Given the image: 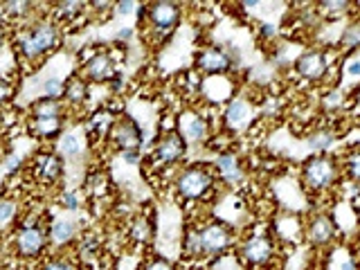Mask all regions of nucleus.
<instances>
[{"label": "nucleus", "instance_id": "nucleus-20", "mask_svg": "<svg viewBox=\"0 0 360 270\" xmlns=\"http://www.w3.org/2000/svg\"><path fill=\"white\" fill-rule=\"evenodd\" d=\"M115 112H110L106 106L95 108L93 112H88L86 120H84V138L90 146H97V144H104L108 142V133L112 122H115Z\"/></svg>", "mask_w": 360, "mask_h": 270}, {"label": "nucleus", "instance_id": "nucleus-36", "mask_svg": "<svg viewBox=\"0 0 360 270\" xmlns=\"http://www.w3.org/2000/svg\"><path fill=\"white\" fill-rule=\"evenodd\" d=\"M347 101H349V93L340 86H333V88H324L322 93V108L326 112H338V110H345L347 108Z\"/></svg>", "mask_w": 360, "mask_h": 270}, {"label": "nucleus", "instance_id": "nucleus-29", "mask_svg": "<svg viewBox=\"0 0 360 270\" xmlns=\"http://www.w3.org/2000/svg\"><path fill=\"white\" fill-rule=\"evenodd\" d=\"M335 50L340 52L342 59H354V54H360V16L352 18L342 27L335 41Z\"/></svg>", "mask_w": 360, "mask_h": 270}, {"label": "nucleus", "instance_id": "nucleus-50", "mask_svg": "<svg viewBox=\"0 0 360 270\" xmlns=\"http://www.w3.org/2000/svg\"><path fill=\"white\" fill-rule=\"evenodd\" d=\"M345 75L352 79H360V59H347L345 61Z\"/></svg>", "mask_w": 360, "mask_h": 270}, {"label": "nucleus", "instance_id": "nucleus-10", "mask_svg": "<svg viewBox=\"0 0 360 270\" xmlns=\"http://www.w3.org/2000/svg\"><path fill=\"white\" fill-rule=\"evenodd\" d=\"M239 56H234L230 48L219 43H207L200 45L194 52L191 59V68L202 77V79H219V77H230L236 68H239Z\"/></svg>", "mask_w": 360, "mask_h": 270}, {"label": "nucleus", "instance_id": "nucleus-46", "mask_svg": "<svg viewBox=\"0 0 360 270\" xmlns=\"http://www.w3.org/2000/svg\"><path fill=\"white\" fill-rule=\"evenodd\" d=\"M135 9H138V3H135V0H120V3H112V14L115 16H135Z\"/></svg>", "mask_w": 360, "mask_h": 270}, {"label": "nucleus", "instance_id": "nucleus-43", "mask_svg": "<svg viewBox=\"0 0 360 270\" xmlns=\"http://www.w3.org/2000/svg\"><path fill=\"white\" fill-rule=\"evenodd\" d=\"M16 97V84L14 79H9L5 75H0V112H5Z\"/></svg>", "mask_w": 360, "mask_h": 270}, {"label": "nucleus", "instance_id": "nucleus-42", "mask_svg": "<svg viewBox=\"0 0 360 270\" xmlns=\"http://www.w3.org/2000/svg\"><path fill=\"white\" fill-rule=\"evenodd\" d=\"M27 162H30V155L25 153H18V151H9L5 155V172L7 176H16V174H22L27 169Z\"/></svg>", "mask_w": 360, "mask_h": 270}, {"label": "nucleus", "instance_id": "nucleus-11", "mask_svg": "<svg viewBox=\"0 0 360 270\" xmlns=\"http://www.w3.org/2000/svg\"><path fill=\"white\" fill-rule=\"evenodd\" d=\"M25 174L34 185L43 189H61L65 178V160L54 151V146H43L30 155Z\"/></svg>", "mask_w": 360, "mask_h": 270}, {"label": "nucleus", "instance_id": "nucleus-7", "mask_svg": "<svg viewBox=\"0 0 360 270\" xmlns=\"http://www.w3.org/2000/svg\"><path fill=\"white\" fill-rule=\"evenodd\" d=\"M187 155H189V144L178 131L160 133L149 149V153L144 155L146 172L158 174V176H162L167 172L176 174L178 169L185 165Z\"/></svg>", "mask_w": 360, "mask_h": 270}, {"label": "nucleus", "instance_id": "nucleus-30", "mask_svg": "<svg viewBox=\"0 0 360 270\" xmlns=\"http://www.w3.org/2000/svg\"><path fill=\"white\" fill-rule=\"evenodd\" d=\"M27 117L30 120H52V117H68V108L61 99H50V97H37L30 101L27 106Z\"/></svg>", "mask_w": 360, "mask_h": 270}, {"label": "nucleus", "instance_id": "nucleus-14", "mask_svg": "<svg viewBox=\"0 0 360 270\" xmlns=\"http://www.w3.org/2000/svg\"><path fill=\"white\" fill-rule=\"evenodd\" d=\"M257 117H259V110L255 101L248 95L234 93L223 104L219 122L225 135H241V133L252 131V124L257 122Z\"/></svg>", "mask_w": 360, "mask_h": 270}, {"label": "nucleus", "instance_id": "nucleus-34", "mask_svg": "<svg viewBox=\"0 0 360 270\" xmlns=\"http://www.w3.org/2000/svg\"><path fill=\"white\" fill-rule=\"evenodd\" d=\"M20 217H22L20 200L11 194L0 196V236H7L11 230H14Z\"/></svg>", "mask_w": 360, "mask_h": 270}, {"label": "nucleus", "instance_id": "nucleus-22", "mask_svg": "<svg viewBox=\"0 0 360 270\" xmlns=\"http://www.w3.org/2000/svg\"><path fill=\"white\" fill-rule=\"evenodd\" d=\"M48 7V16L54 22H59L63 32L65 27H72L88 16V3H82V0H59V3H50Z\"/></svg>", "mask_w": 360, "mask_h": 270}, {"label": "nucleus", "instance_id": "nucleus-9", "mask_svg": "<svg viewBox=\"0 0 360 270\" xmlns=\"http://www.w3.org/2000/svg\"><path fill=\"white\" fill-rule=\"evenodd\" d=\"M198 230H200V239H202V255H205V262L234 252L236 243H239V230L234 228V223L225 221L221 217H207V219H198Z\"/></svg>", "mask_w": 360, "mask_h": 270}, {"label": "nucleus", "instance_id": "nucleus-33", "mask_svg": "<svg viewBox=\"0 0 360 270\" xmlns=\"http://www.w3.org/2000/svg\"><path fill=\"white\" fill-rule=\"evenodd\" d=\"M313 7L318 18L324 22H338L349 16L354 18V3H349V0H320Z\"/></svg>", "mask_w": 360, "mask_h": 270}, {"label": "nucleus", "instance_id": "nucleus-53", "mask_svg": "<svg viewBox=\"0 0 360 270\" xmlns=\"http://www.w3.org/2000/svg\"><path fill=\"white\" fill-rule=\"evenodd\" d=\"M352 214H354V219H356V223L360 225V189H356L354 191V196H352Z\"/></svg>", "mask_w": 360, "mask_h": 270}, {"label": "nucleus", "instance_id": "nucleus-12", "mask_svg": "<svg viewBox=\"0 0 360 270\" xmlns=\"http://www.w3.org/2000/svg\"><path fill=\"white\" fill-rule=\"evenodd\" d=\"M340 225L333 219V214L318 210L311 212L309 217H304L302 225V241L307 243L311 250L315 252H324L329 250L331 245L340 243Z\"/></svg>", "mask_w": 360, "mask_h": 270}, {"label": "nucleus", "instance_id": "nucleus-17", "mask_svg": "<svg viewBox=\"0 0 360 270\" xmlns=\"http://www.w3.org/2000/svg\"><path fill=\"white\" fill-rule=\"evenodd\" d=\"M210 162L223 189H241L245 185L248 169L241 153H236L234 149H223L214 153Z\"/></svg>", "mask_w": 360, "mask_h": 270}, {"label": "nucleus", "instance_id": "nucleus-31", "mask_svg": "<svg viewBox=\"0 0 360 270\" xmlns=\"http://www.w3.org/2000/svg\"><path fill=\"white\" fill-rule=\"evenodd\" d=\"M338 160H340L342 180L360 189V142L347 144L342 153H338Z\"/></svg>", "mask_w": 360, "mask_h": 270}, {"label": "nucleus", "instance_id": "nucleus-13", "mask_svg": "<svg viewBox=\"0 0 360 270\" xmlns=\"http://www.w3.org/2000/svg\"><path fill=\"white\" fill-rule=\"evenodd\" d=\"M176 131L183 135L185 142L196 149H207V144L212 142L214 133V120L210 117L207 110L196 108V106H187L183 112L176 115Z\"/></svg>", "mask_w": 360, "mask_h": 270}, {"label": "nucleus", "instance_id": "nucleus-55", "mask_svg": "<svg viewBox=\"0 0 360 270\" xmlns=\"http://www.w3.org/2000/svg\"><path fill=\"white\" fill-rule=\"evenodd\" d=\"M0 243H3V236H0Z\"/></svg>", "mask_w": 360, "mask_h": 270}, {"label": "nucleus", "instance_id": "nucleus-51", "mask_svg": "<svg viewBox=\"0 0 360 270\" xmlns=\"http://www.w3.org/2000/svg\"><path fill=\"white\" fill-rule=\"evenodd\" d=\"M135 32H138V27L135 25H127V27H122V30H117V34H115V41L122 45V41H131L133 37H135Z\"/></svg>", "mask_w": 360, "mask_h": 270}, {"label": "nucleus", "instance_id": "nucleus-28", "mask_svg": "<svg viewBox=\"0 0 360 270\" xmlns=\"http://www.w3.org/2000/svg\"><path fill=\"white\" fill-rule=\"evenodd\" d=\"M304 142L311 153H333V146L338 144V131L329 124H320L304 135Z\"/></svg>", "mask_w": 360, "mask_h": 270}, {"label": "nucleus", "instance_id": "nucleus-25", "mask_svg": "<svg viewBox=\"0 0 360 270\" xmlns=\"http://www.w3.org/2000/svg\"><path fill=\"white\" fill-rule=\"evenodd\" d=\"M72 252L82 266L95 264L99 262L101 252H104V241H101V236L95 230H84L82 236L77 239V243L72 245Z\"/></svg>", "mask_w": 360, "mask_h": 270}, {"label": "nucleus", "instance_id": "nucleus-1", "mask_svg": "<svg viewBox=\"0 0 360 270\" xmlns=\"http://www.w3.org/2000/svg\"><path fill=\"white\" fill-rule=\"evenodd\" d=\"M65 39V32L59 22H54L48 11L34 18L27 25H20L16 32H11V45L22 63H41L50 54L59 52Z\"/></svg>", "mask_w": 360, "mask_h": 270}, {"label": "nucleus", "instance_id": "nucleus-52", "mask_svg": "<svg viewBox=\"0 0 360 270\" xmlns=\"http://www.w3.org/2000/svg\"><path fill=\"white\" fill-rule=\"evenodd\" d=\"M9 41H11V27L5 20H0V48H5Z\"/></svg>", "mask_w": 360, "mask_h": 270}, {"label": "nucleus", "instance_id": "nucleus-15", "mask_svg": "<svg viewBox=\"0 0 360 270\" xmlns=\"http://www.w3.org/2000/svg\"><path fill=\"white\" fill-rule=\"evenodd\" d=\"M79 75L90 86H108V82L120 72V61L115 52L108 50H86V56L79 61Z\"/></svg>", "mask_w": 360, "mask_h": 270}, {"label": "nucleus", "instance_id": "nucleus-6", "mask_svg": "<svg viewBox=\"0 0 360 270\" xmlns=\"http://www.w3.org/2000/svg\"><path fill=\"white\" fill-rule=\"evenodd\" d=\"M279 248L281 243L275 239L268 225L266 230L243 232L234 248V255L239 257L245 270H270L279 262Z\"/></svg>", "mask_w": 360, "mask_h": 270}, {"label": "nucleus", "instance_id": "nucleus-18", "mask_svg": "<svg viewBox=\"0 0 360 270\" xmlns=\"http://www.w3.org/2000/svg\"><path fill=\"white\" fill-rule=\"evenodd\" d=\"M155 241V219L151 212H135L124 223V243L135 252H146Z\"/></svg>", "mask_w": 360, "mask_h": 270}, {"label": "nucleus", "instance_id": "nucleus-8", "mask_svg": "<svg viewBox=\"0 0 360 270\" xmlns=\"http://www.w3.org/2000/svg\"><path fill=\"white\" fill-rule=\"evenodd\" d=\"M185 18V5L174 3V0H153L146 3V20L144 27L149 39L155 41L158 45L167 43L174 37L180 22Z\"/></svg>", "mask_w": 360, "mask_h": 270}, {"label": "nucleus", "instance_id": "nucleus-24", "mask_svg": "<svg viewBox=\"0 0 360 270\" xmlns=\"http://www.w3.org/2000/svg\"><path fill=\"white\" fill-rule=\"evenodd\" d=\"M180 259L187 264L205 262V255H202V239H200V230H198L196 221L185 223L183 234H180Z\"/></svg>", "mask_w": 360, "mask_h": 270}, {"label": "nucleus", "instance_id": "nucleus-2", "mask_svg": "<svg viewBox=\"0 0 360 270\" xmlns=\"http://www.w3.org/2000/svg\"><path fill=\"white\" fill-rule=\"evenodd\" d=\"M48 225V214L22 212L16 228L7 234V248L11 257L22 264H41L52 250Z\"/></svg>", "mask_w": 360, "mask_h": 270}, {"label": "nucleus", "instance_id": "nucleus-4", "mask_svg": "<svg viewBox=\"0 0 360 270\" xmlns=\"http://www.w3.org/2000/svg\"><path fill=\"white\" fill-rule=\"evenodd\" d=\"M340 183H345V180L338 153H311L300 162L297 185L304 196H329Z\"/></svg>", "mask_w": 360, "mask_h": 270}, {"label": "nucleus", "instance_id": "nucleus-3", "mask_svg": "<svg viewBox=\"0 0 360 270\" xmlns=\"http://www.w3.org/2000/svg\"><path fill=\"white\" fill-rule=\"evenodd\" d=\"M172 191L183 205H212L223 191L210 160L185 162L172 176Z\"/></svg>", "mask_w": 360, "mask_h": 270}, {"label": "nucleus", "instance_id": "nucleus-48", "mask_svg": "<svg viewBox=\"0 0 360 270\" xmlns=\"http://www.w3.org/2000/svg\"><path fill=\"white\" fill-rule=\"evenodd\" d=\"M124 90H127V82H124V75H122V70H120V72L108 82V93H110V95H122Z\"/></svg>", "mask_w": 360, "mask_h": 270}, {"label": "nucleus", "instance_id": "nucleus-47", "mask_svg": "<svg viewBox=\"0 0 360 270\" xmlns=\"http://www.w3.org/2000/svg\"><path fill=\"white\" fill-rule=\"evenodd\" d=\"M347 110L352 112L354 117L360 115V82L349 90V101H347Z\"/></svg>", "mask_w": 360, "mask_h": 270}, {"label": "nucleus", "instance_id": "nucleus-23", "mask_svg": "<svg viewBox=\"0 0 360 270\" xmlns=\"http://www.w3.org/2000/svg\"><path fill=\"white\" fill-rule=\"evenodd\" d=\"M63 104H65L68 112H82L90 104V84L79 72H72L70 77H65Z\"/></svg>", "mask_w": 360, "mask_h": 270}, {"label": "nucleus", "instance_id": "nucleus-21", "mask_svg": "<svg viewBox=\"0 0 360 270\" xmlns=\"http://www.w3.org/2000/svg\"><path fill=\"white\" fill-rule=\"evenodd\" d=\"M70 127V120L68 117H52V120H30L25 117V131L30 138L43 142L45 146L54 144L61 135Z\"/></svg>", "mask_w": 360, "mask_h": 270}, {"label": "nucleus", "instance_id": "nucleus-40", "mask_svg": "<svg viewBox=\"0 0 360 270\" xmlns=\"http://www.w3.org/2000/svg\"><path fill=\"white\" fill-rule=\"evenodd\" d=\"M140 270H180V266H178V262H172L169 257L151 252V255H144Z\"/></svg>", "mask_w": 360, "mask_h": 270}, {"label": "nucleus", "instance_id": "nucleus-54", "mask_svg": "<svg viewBox=\"0 0 360 270\" xmlns=\"http://www.w3.org/2000/svg\"><path fill=\"white\" fill-rule=\"evenodd\" d=\"M349 248H352V255H354V259H356L358 266H360V232L354 236L352 241H349Z\"/></svg>", "mask_w": 360, "mask_h": 270}, {"label": "nucleus", "instance_id": "nucleus-41", "mask_svg": "<svg viewBox=\"0 0 360 270\" xmlns=\"http://www.w3.org/2000/svg\"><path fill=\"white\" fill-rule=\"evenodd\" d=\"M257 110H259V117L270 120V117H279L281 115V99L275 95H266L264 99L257 101Z\"/></svg>", "mask_w": 360, "mask_h": 270}, {"label": "nucleus", "instance_id": "nucleus-44", "mask_svg": "<svg viewBox=\"0 0 360 270\" xmlns=\"http://www.w3.org/2000/svg\"><path fill=\"white\" fill-rule=\"evenodd\" d=\"M41 90H43V97H50V99H61V101H63V93H65V79H63V77H48V79H43Z\"/></svg>", "mask_w": 360, "mask_h": 270}, {"label": "nucleus", "instance_id": "nucleus-27", "mask_svg": "<svg viewBox=\"0 0 360 270\" xmlns=\"http://www.w3.org/2000/svg\"><path fill=\"white\" fill-rule=\"evenodd\" d=\"M322 255V270H360L349 243H335Z\"/></svg>", "mask_w": 360, "mask_h": 270}, {"label": "nucleus", "instance_id": "nucleus-26", "mask_svg": "<svg viewBox=\"0 0 360 270\" xmlns=\"http://www.w3.org/2000/svg\"><path fill=\"white\" fill-rule=\"evenodd\" d=\"M0 14L5 20L14 22V25H27L34 18H39V5L30 3V0H5L0 3Z\"/></svg>", "mask_w": 360, "mask_h": 270}, {"label": "nucleus", "instance_id": "nucleus-16", "mask_svg": "<svg viewBox=\"0 0 360 270\" xmlns=\"http://www.w3.org/2000/svg\"><path fill=\"white\" fill-rule=\"evenodd\" d=\"M112 151L117 153H124V151H142L144 146V129L142 124L127 115V112H122V115L115 117L110 127V133H108V142H106Z\"/></svg>", "mask_w": 360, "mask_h": 270}, {"label": "nucleus", "instance_id": "nucleus-19", "mask_svg": "<svg viewBox=\"0 0 360 270\" xmlns=\"http://www.w3.org/2000/svg\"><path fill=\"white\" fill-rule=\"evenodd\" d=\"M50 243L54 250H72V245L82 236L84 228L75 217H50Z\"/></svg>", "mask_w": 360, "mask_h": 270}, {"label": "nucleus", "instance_id": "nucleus-37", "mask_svg": "<svg viewBox=\"0 0 360 270\" xmlns=\"http://www.w3.org/2000/svg\"><path fill=\"white\" fill-rule=\"evenodd\" d=\"M56 205H59L63 212H68V214H79L82 212V207H84V198H82V194H79L77 189H68V187H61L59 189V194H56Z\"/></svg>", "mask_w": 360, "mask_h": 270}, {"label": "nucleus", "instance_id": "nucleus-39", "mask_svg": "<svg viewBox=\"0 0 360 270\" xmlns=\"http://www.w3.org/2000/svg\"><path fill=\"white\" fill-rule=\"evenodd\" d=\"M86 194H88V198H93V200L108 196V178H106V174L95 172L93 176H88V180H86Z\"/></svg>", "mask_w": 360, "mask_h": 270}, {"label": "nucleus", "instance_id": "nucleus-45", "mask_svg": "<svg viewBox=\"0 0 360 270\" xmlns=\"http://www.w3.org/2000/svg\"><path fill=\"white\" fill-rule=\"evenodd\" d=\"M207 268L210 270H245L243 264L239 262V257H236L234 252L212 259V262H207Z\"/></svg>", "mask_w": 360, "mask_h": 270}, {"label": "nucleus", "instance_id": "nucleus-35", "mask_svg": "<svg viewBox=\"0 0 360 270\" xmlns=\"http://www.w3.org/2000/svg\"><path fill=\"white\" fill-rule=\"evenodd\" d=\"M34 270H84V266L79 264L72 250H54L41 264H37Z\"/></svg>", "mask_w": 360, "mask_h": 270}, {"label": "nucleus", "instance_id": "nucleus-32", "mask_svg": "<svg viewBox=\"0 0 360 270\" xmlns=\"http://www.w3.org/2000/svg\"><path fill=\"white\" fill-rule=\"evenodd\" d=\"M84 149H86L84 131L79 133V131H75L70 127H68V131L54 142V151L59 153L63 160H79L82 153H84Z\"/></svg>", "mask_w": 360, "mask_h": 270}, {"label": "nucleus", "instance_id": "nucleus-38", "mask_svg": "<svg viewBox=\"0 0 360 270\" xmlns=\"http://www.w3.org/2000/svg\"><path fill=\"white\" fill-rule=\"evenodd\" d=\"M255 37L259 43H266V45H277L281 39V30L270 20H259L255 25Z\"/></svg>", "mask_w": 360, "mask_h": 270}, {"label": "nucleus", "instance_id": "nucleus-5", "mask_svg": "<svg viewBox=\"0 0 360 270\" xmlns=\"http://www.w3.org/2000/svg\"><path fill=\"white\" fill-rule=\"evenodd\" d=\"M340 52L329 45H315L297 54L292 61V75L307 86H320V88H333L331 77L340 68Z\"/></svg>", "mask_w": 360, "mask_h": 270}, {"label": "nucleus", "instance_id": "nucleus-49", "mask_svg": "<svg viewBox=\"0 0 360 270\" xmlns=\"http://www.w3.org/2000/svg\"><path fill=\"white\" fill-rule=\"evenodd\" d=\"M120 158L127 165H142L144 162V151H124V153H120Z\"/></svg>", "mask_w": 360, "mask_h": 270}]
</instances>
